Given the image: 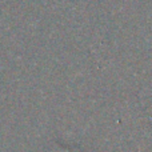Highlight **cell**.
I'll return each instance as SVG.
<instances>
[{"label":"cell","instance_id":"1","mask_svg":"<svg viewBox=\"0 0 152 152\" xmlns=\"http://www.w3.org/2000/svg\"><path fill=\"white\" fill-rule=\"evenodd\" d=\"M59 152H64V151H59Z\"/></svg>","mask_w":152,"mask_h":152}]
</instances>
